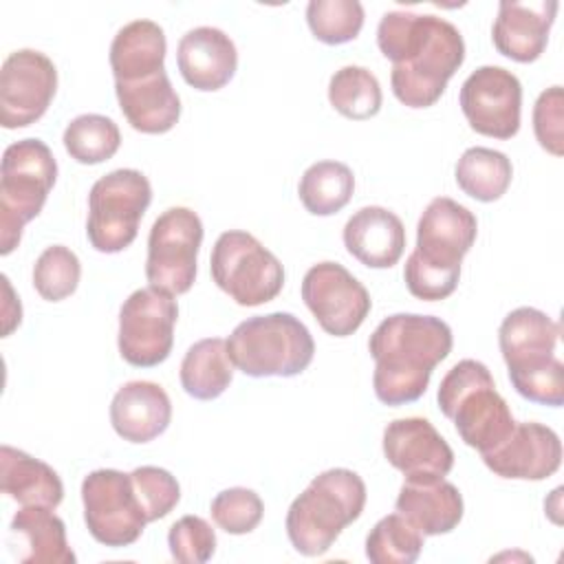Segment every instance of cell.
Returning <instances> with one entry per match:
<instances>
[{
  "label": "cell",
  "instance_id": "1",
  "mask_svg": "<svg viewBox=\"0 0 564 564\" xmlns=\"http://www.w3.org/2000/svg\"><path fill=\"white\" fill-rule=\"evenodd\" d=\"M377 44L383 57L392 62V93L408 108L434 106L465 62L460 31L432 13H383Z\"/></svg>",
  "mask_w": 564,
  "mask_h": 564
},
{
  "label": "cell",
  "instance_id": "2",
  "mask_svg": "<svg viewBox=\"0 0 564 564\" xmlns=\"http://www.w3.org/2000/svg\"><path fill=\"white\" fill-rule=\"evenodd\" d=\"M452 328L434 315L394 313L370 335L368 350L375 359L372 388L381 403L403 405L419 401L432 370L449 355Z\"/></svg>",
  "mask_w": 564,
  "mask_h": 564
},
{
  "label": "cell",
  "instance_id": "3",
  "mask_svg": "<svg viewBox=\"0 0 564 564\" xmlns=\"http://www.w3.org/2000/svg\"><path fill=\"white\" fill-rule=\"evenodd\" d=\"M478 234L476 216L460 203L436 196L427 203L416 225V247L403 267L408 291L436 302L449 297L460 280V262Z\"/></svg>",
  "mask_w": 564,
  "mask_h": 564
},
{
  "label": "cell",
  "instance_id": "4",
  "mask_svg": "<svg viewBox=\"0 0 564 564\" xmlns=\"http://www.w3.org/2000/svg\"><path fill=\"white\" fill-rule=\"evenodd\" d=\"M560 324L546 313L520 306L498 328V346L509 381L527 401L560 408L564 403V366L555 357Z\"/></svg>",
  "mask_w": 564,
  "mask_h": 564
},
{
  "label": "cell",
  "instance_id": "5",
  "mask_svg": "<svg viewBox=\"0 0 564 564\" xmlns=\"http://www.w3.org/2000/svg\"><path fill=\"white\" fill-rule=\"evenodd\" d=\"M366 507V482L346 467L315 476L286 511V535L306 557L324 555Z\"/></svg>",
  "mask_w": 564,
  "mask_h": 564
},
{
  "label": "cell",
  "instance_id": "6",
  "mask_svg": "<svg viewBox=\"0 0 564 564\" xmlns=\"http://www.w3.org/2000/svg\"><path fill=\"white\" fill-rule=\"evenodd\" d=\"M436 401L443 416L454 421L460 441L480 456L496 449L516 425L489 368L476 359H460L447 370Z\"/></svg>",
  "mask_w": 564,
  "mask_h": 564
},
{
  "label": "cell",
  "instance_id": "7",
  "mask_svg": "<svg viewBox=\"0 0 564 564\" xmlns=\"http://www.w3.org/2000/svg\"><path fill=\"white\" fill-rule=\"evenodd\" d=\"M227 352L249 377H295L311 366L315 341L293 313L275 311L240 322L227 339Z\"/></svg>",
  "mask_w": 564,
  "mask_h": 564
},
{
  "label": "cell",
  "instance_id": "8",
  "mask_svg": "<svg viewBox=\"0 0 564 564\" xmlns=\"http://www.w3.org/2000/svg\"><path fill=\"white\" fill-rule=\"evenodd\" d=\"M57 161L40 139H20L2 154L0 165V253L9 256L53 189Z\"/></svg>",
  "mask_w": 564,
  "mask_h": 564
},
{
  "label": "cell",
  "instance_id": "9",
  "mask_svg": "<svg viewBox=\"0 0 564 564\" xmlns=\"http://www.w3.org/2000/svg\"><path fill=\"white\" fill-rule=\"evenodd\" d=\"M152 203V185L139 170L121 167L97 178L88 194L86 236L99 253H119L139 234V223Z\"/></svg>",
  "mask_w": 564,
  "mask_h": 564
},
{
  "label": "cell",
  "instance_id": "10",
  "mask_svg": "<svg viewBox=\"0 0 564 564\" xmlns=\"http://www.w3.org/2000/svg\"><path fill=\"white\" fill-rule=\"evenodd\" d=\"M212 280L240 306H260L278 297L284 267L256 236L242 229L223 231L209 258Z\"/></svg>",
  "mask_w": 564,
  "mask_h": 564
},
{
  "label": "cell",
  "instance_id": "11",
  "mask_svg": "<svg viewBox=\"0 0 564 564\" xmlns=\"http://www.w3.org/2000/svg\"><path fill=\"white\" fill-rule=\"evenodd\" d=\"M203 223L189 207L165 209L150 227L145 278L170 295H183L196 280Z\"/></svg>",
  "mask_w": 564,
  "mask_h": 564
},
{
  "label": "cell",
  "instance_id": "12",
  "mask_svg": "<svg viewBox=\"0 0 564 564\" xmlns=\"http://www.w3.org/2000/svg\"><path fill=\"white\" fill-rule=\"evenodd\" d=\"M82 502L88 533L104 546H130L148 524L130 474L119 469L90 471L82 480Z\"/></svg>",
  "mask_w": 564,
  "mask_h": 564
},
{
  "label": "cell",
  "instance_id": "13",
  "mask_svg": "<svg viewBox=\"0 0 564 564\" xmlns=\"http://www.w3.org/2000/svg\"><path fill=\"white\" fill-rule=\"evenodd\" d=\"M178 304L174 295L143 286L123 300L119 311V355L137 368L163 364L174 344V324Z\"/></svg>",
  "mask_w": 564,
  "mask_h": 564
},
{
  "label": "cell",
  "instance_id": "14",
  "mask_svg": "<svg viewBox=\"0 0 564 564\" xmlns=\"http://www.w3.org/2000/svg\"><path fill=\"white\" fill-rule=\"evenodd\" d=\"M302 300L324 333L352 335L370 313L366 286L339 262H317L302 278Z\"/></svg>",
  "mask_w": 564,
  "mask_h": 564
},
{
  "label": "cell",
  "instance_id": "15",
  "mask_svg": "<svg viewBox=\"0 0 564 564\" xmlns=\"http://www.w3.org/2000/svg\"><path fill=\"white\" fill-rule=\"evenodd\" d=\"M57 90V68L40 51H13L0 70V123L7 130L35 123Z\"/></svg>",
  "mask_w": 564,
  "mask_h": 564
},
{
  "label": "cell",
  "instance_id": "16",
  "mask_svg": "<svg viewBox=\"0 0 564 564\" xmlns=\"http://www.w3.org/2000/svg\"><path fill=\"white\" fill-rule=\"evenodd\" d=\"M460 110L471 130L511 139L520 130L522 84L502 66H480L460 86Z\"/></svg>",
  "mask_w": 564,
  "mask_h": 564
},
{
  "label": "cell",
  "instance_id": "17",
  "mask_svg": "<svg viewBox=\"0 0 564 564\" xmlns=\"http://www.w3.org/2000/svg\"><path fill=\"white\" fill-rule=\"evenodd\" d=\"M383 456L405 480H438L454 467V452L423 416L394 419L383 430Z\"/></svg>",
  "mask_w": 564,
  "mask_h": 564
},
{
  "label": "cell",
  "instance_id": "18",
  "mask_svg": "<svg viewBox=\"0 0 564 564\" xmlns=\"http://www.w3.org/2000/svg\"><path fill=\"white\" fill-rule=\"evenodd\" d=\"M482 463L500 478L544 480L562 465V441L549 425L516 423L496 449L482 454Z\"/></svg>",
  "mask_w": 564,
  "mask_h": 564
},
{
  "label": "cell",
  "instance_id": "19",
  "mask_svg": "<svg viewBox=\"0 0 564 564\" xmlns=\"http://www.w3.org/2000/svg\"><path fill=\"white\" fill-rule=\"evenodd\" d=\"M557 7L555 0H502L491 26L498 53L520 64L535 62L546 48Z\"/></svg>",
  "mask_w": 564,
  "mask_h": 564
},
{
  "label": "cell",
  "instance_id": "20",
  "mask_svg": "<svg viewBox=\"0 0 564 564\" xmlns=\"http://www.w3.org/2000/svg\"><path fill=\"white\" fill-rule=\"evenodd\" d=\"M176 64L192 88L214 93L234 77L238 51L225 31L216 26H196L178 40Z\"/></svg>",
  "mask_w": 564,
  "mask_h": 564
},
{
  "label": "cell",
  "instance_id": "21",
  "mask_svg": "<svg viewBox=\"0 0 564 564\" xmlns=\"http://www.w3.org/2000/svg\"><path fill=\"white\" fill-rule=\"evenodd\" d=\"M346 251L370 269L394 267L405 249V227L401 218L379 205L357 209L344 225Z\"/></svg>",
  "mask_w": 564,
  "mask_h": 564
},
{
  "label": "cell",
  "instance_id": "22",
  "mask_svg": "<svg viewBox=\"0 0 564 564\" xmlns=\"http://www.w3.org/2000/svg\"><path fill=\"white\" fill-rule=\"evenodd\" d=\"M172 421L167 392L154 381H128L110 401V423L128 443H150Z\"/></svg>",
  "mask_w": 564,
  "mask_h": 564
},
{
  "label": "cell",
  "instance_id": "23",
  "mask_svg": "<svg viewBox=\"0 0 564 564\" xmlns=\"http://www.w3.org/2000/svg\"><path fill=\"white\" fill-rule=\"evenodd\" d=\"M115 95L126 121L137 132L163 134L181 117V99L165 70L134 82H115Z\"/></svg>",
  "mask_w": 564,
  "mask_h": 564
},
{
  "label": "cell",
  "instance_id": "24",
  "mask_svg": "<svg viewBox=\"0 0 564 564\" xmlns=\"http://www.w3.org/2000/svg\"><path fill=\"white\" fill-rule=\"evenodd\" d=\"M11 546L24 564H75V553L66 540V524L51 507L26 505L9 527Z\"/></svg>",
  "mask_w": 564,
  "mask_h": 564
},
{
  "label": "cell",
  "instance_id": "25",
  "mask_svg": "<svg viewBox=\"0 0 564 564\" xmlns=\"http://www.w3.org/2000/svg\"><path fill=\"white\" fill-rule=\"evenodd\" d=\"M397 511L423 535L449 533L463 520V496L456 485L438 480H405L399 489Z\"/></svg>",
  "mask_w": 564,
  "mask_h": 564
},
{
  "label": "cell",
  "instance_id": "26",
  "mask_svg": "<svg viewBox=\"0 0 564 564\" xmlns=\"http://www.w3.org/2000/svg\"><path fill=\"white\" fill-rule=\"evenodd\" d=\"M165 33L154 20H132L123 24L110 42V68L115 82H134L165 70Z\"/></svg>",
  "mask_w": 564,
  "mask_h": 564
},
{
  "label": "cell",
  "instance_id": "27",
  "mask_svg": "<svg viewBox=\"0 0 564 564\" xmlns=\"http://www.w3.org/2000/svg\"><path fill=\"white\" fill-rule=\"evenodd\" d=\"M0 487L22 507L42 505L55 509L64 498V485L57 471L11 445L0 447Z\"/></svg>",
  "mask_w": 564,
  "mask_h": 564
},
{
  "label": "cell",
  "instance_id": "28",
  "mask_svg": "<svg viewBox=\"0 0 564 564\" xmlns=\"http://www.w3.org/2000/svg\"><path fill=\"white\" fill-rule=\"evenodd\" d=\"M234 379V364L227 352V341L220 337H207L192 344L181 361V386L198 399H218Z\"/></svg>",
  "mask_w": 564,
  "mask_h": 564
},
{
  "label": "cell",
  "instance_id": "29",
  "mask_svg": "<svg viewBox=\"0 0 564 564\" xmlns=\"http://www.w3.org/2000/svg\"><path fill=\"white\" fill-rule=\"evenodd\" d=\"M454 176L467 196L480 203H494L509 189L513 167L505 152L476 145L460 154Z\"/></svg>",
  "mask_w": 564,
  "mask_h": 564
},
{
  "label": "cell",
  "instance_id": "30",
  "mask_svg": "<svg viewBox=\"0 0 564 564\" xmlns=\"http://www.w3.org/2000/svg\"><path fill=\"white\" fill-rule=\"evenodd\" d=\"M355 192L352 170L341 161H317L300 178L297 194L313 216H330L344 209Z\"/></svg>",
  "mask_w": 564,
  "mask_h": 564
},
{
  "label": "cell",
  "instance_id": "31",
  "mask_svg": "<svg viewBox=\"0 0 564 564\" xmlns=\"http://www.w3.org/2000/svg\"><path fill=\"white\" fill-rule=\"evenodd\" d=\"M328 101L346 119L364 121L381 110L379 79L364 66H341L328 82Z\"/></svg>",
  "mask_w": 564,
  "mask_h": 564
},
{
  "label": "cell",
  "instance_id": "32",
  "mask_svg": "<svg viewBox=\"0 0 564 564\" xmlns=\"http://www.w3.org/2000/svg\"><path fill=\"white\" fill-rule=\"evenodd\" d=\"M62 141L70 159L84 165H97L115 156L121 145V132L110 117L86 112L68 121Z\"/></svg>",
  "mask_w": 564,
  "mask_h": 564
},
{
  "label": "cell",
  "instance_id": "33",
  "mask_svg": "<svg viewBox=\"0 0 564 564\" xmlns=\"http://www.w3.org/2000/svg\"><path fill=\"white\" fill-rule=\"evenodd\" d=\"M423 533L399 511L381 518L366 538V557L372 564H412L423 551Z\"/></svg>",
  "mask_w": 564,
  "mask_h": 564
},
{
  "label": "cell",
  "instance_id": "34",
  "mask_svg": "<svg viewBox=\"0 0 564 564\" xmlns=\"http://www.w3.org/2000/svg\"><path fill=\"white\" fill-rule=\"evenodd\" d=\"M306 22L324 44H346L364 26V4L359 0H311Z\"/></svg>",
  "mask_w": 564,
  "mask_h": 564
},
{
  "label": "cell",
  "instance_id": "35",
  "mask_svg": "<svg viewBox=\"0 0 564 564\" xmlns=\"http://www.w3.org/2000/svg\"><path fill=\"white\" fill-rule=\"evenodd\" d=\"M79 258L64 245L46 247L33 264V286L48 302H59L73 295L79 284Z\"/></svg>",
  "mask_w": 564,
  "mask_h": 564
},
{
  "label": "cell",
  "instance_id": "36",
  "mask_svg": "<svg viewBox=\"0 0 564 564\" xmlns=\"http://www.w3.org/2000/svg\"><path fill=\"white\" fill-rule=\"evenodd\" d=\"M262 516H264L262 498L247 487L223 489L212 500L214 522L231 535L251 533L260 524Z\"/></svg>",
  "mask_w": 564,
  "mask_h": 564
},
{
  "label": "cell",
  "instance_id": "37",
  "mask_svg": "<svg viewBox=\"0 0 564 564\" xmlns=\"http://www.w3.org/2000/svg\"><path fill=\"white\" fill-rule=\"evenodd\" d=\"M130 478L148 522L165 518L181 500V487L176 478L163 467L143 465L132 469Z\"/></svg>",
  "mask_w": 564,
  "mask_h": 564
},
{
  "label": "cell",
  "instance_id": "38",
  "mask_svg": "<svg viewBox=\"0 0 564 564\" xmlns=\"http://www.w3.org/2000/svg\"><path fill=\"white\" fill-rule=\"evenodd\" d=\"M167 546L176 562L203 564L216 551V533L205 518L183 516L170 527Z\"/></svg>",
  "mask_w": 564,
  "mask_h": 564
},
{
  "label": "cell",
  "instance_id": "39",
  "mask_svg": "<svg viewBox=\"0 0 564 564\" xmlns=\"http://www.w3.org/2000/svg\"><path fill=\"white\" fill-rule=\"evenodd\" d=\"M533 132L542 150L553 156L564 154V90L551 86L540 93L533 106Z\"/></svg>",
  "mask_w": 564,
  "mask_h": 564
}]
</instances>
